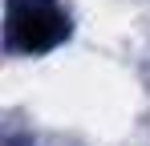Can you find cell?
I'll return each mask as SVG.
<instances>
[{
  "instance_id": "obj_1",
  "label": "cell",
  "mask_w": 150,
  "mask_h": 146,
  "mask_svg": "<svg viewBox=\"0 0 150 146\" xmlns=\"http://www.w3.org/2000/svg\"><path fill=\"white\" fill-rule=\"evenodd\" d=\"M69 37L57 0H8V45L16 53H49Z\"/></svg>"
}]
</instances>
